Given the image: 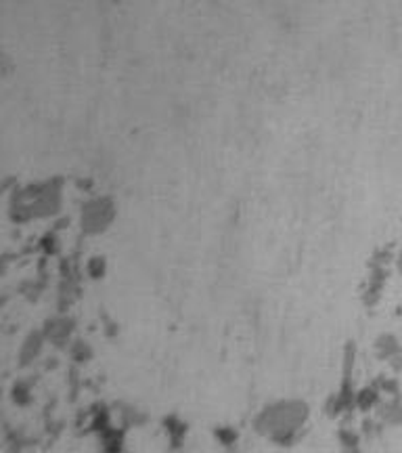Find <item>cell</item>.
Listing matches in <instances>:
<instances>
[{
	"label": "cell",
	"instance_id": "6da1fadb",
	"mask_svg": "<svg viewBox=\"0 0 402 453\" xmlns=\"http://www.w3.org/2000/svg\"><path fill=\"white\" fill-rule=\"evenodd\" d=\"M306 420V407L300 401H281L279 405L266 407L260 424L266 428V433H273L275 437H290L300 424Z\"/></svg>",
	"mask_w": 402,
	"mask_h": 453
}]
</instances>
